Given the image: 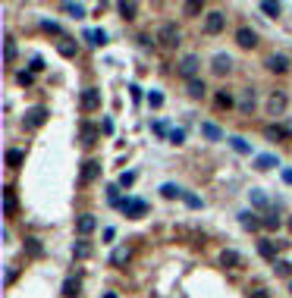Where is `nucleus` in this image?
Returning <instances> with one entry per match:
<instances>
[{"instance_id":"obj_45","label":"nucleus","mask_w":292,"mask_h":298,"mask_svg":"<svg viewBox=\"0 0 292 298\" xmlns=\"http://www.w3.org/2000/svg\"><path fill=\"white\" fill-rule=\"evenodd\" d=\"M25 245H29V251H32V254H41V245H38V238H29Z\"/></svg>"},{"instance_id":"obj_46","label":"nucleus","mask_w":292,"mask_h":298,"mask_svg":"<svg viewBox=\"0 0 292 298\" xmlns=\"http://www.w3.org/2000/svg\"><path fill=\"white\" fill-rule=\"evenodd\" d=\"M44 69V60L41 57H32V72H41Z\"/></svg>"},{"instance_id":"obj_38","label":"nucleus","mask_w":292,"mask_h":298,"mask_svg":"<svg viewBox=\"0 0 292 298\" xmlns=\"http://www.w3.org/2000/svg\"><path fill=\"white\" fill-rule=\"evenodd\" d=\"M167 138H170L173 144H182V141H185V132H182V129H170V135H167Z\"/></svg>"},{"instance_id":"obj_43","label":"nucleus","mask_w":292,"mask_h":298,"mask_svg":"<svg viewBox=\"0 0 292 298\" xmlns=\"http://www.w3.org/2000/svg\"><path fill=\"white\" fill-rule=\"evenodd\" d=\"M41 29H44V31H54V35H60V25H57V22H48V19L41 22Z\"/></svg>"},{"instance_id":"obj_23","label":"nucleus","mask_w":292,"mask_h":298,"mask_svg":"<svg viewBox=\"0 0 292 298\" xmlns=\"http://www.w3.org/2000/svg\"><path fill=\"white\" fill-rule=\"evenodd\" d=\"M286 104H289L286 94H274V97H270V113H274V116L283 113V110H286Z\"/></svg>"},{"instance_id":"obj_11","label":"nucleus","mask_w":292,"mask_h":298,"mask_svg":"<svg viewBox=\"0 0 292 298\" xmlns=\"http://www.w3.org/2000/svg\"><path fill=\"white\" fill-rule=\"evenodd\" d=\"M82 107L85 110H97V107H101V91H97V88H85L82 91Z\"/></svg>"},{"instance_id":"obj_7","label":"nucleus","mask_w":292,"mask_h":298,"mask_svg":"<svg viewBox=\"0 0 292 298\" xmlns=\"http://www.w3.org/2000/svg\"><path fill=\"white\" fill-rule=\"evenodd\" d=\"M276 245H280V242H270V238H261V242H258V254H261L264 261L276 264Z\"/></svg>"},{"instance_id":"obj_24","label":"nucleus","mask_w":292,"mask_h":298,"mask_svg":"<svg viewBox=\"0 0 292 298\" xmlns=\"http://www.w3.org/2000/svg\"><path fill=\"white\" fill-rule=\"evenodd\" d=\"M248 201L255 204V207H267V204H270V201H267V195H264L261 188H251V191H248Z\"/></svg>"},{"instance_id":"obj_31","label":"nucleus","mask_w":292,"mask_h":298,"mask_svg":"<svg viewBox=\"0 0 292 298\" xmlns=\"http://www.w3.org/2000/svg\"><path fill=\"white\" fill-rule=\"evenodd\" d=\"M239 107H242L245 113H248V110L255 107V91H251V88H248V91H245V94H242V104H239Z\"/></svg>"},{"instance_id":"obj_54","label":"nucleus","mask_w":292,"mask_h":298,"mask_svg":"<svg viewBox=\"0 0 292 298\" xmlns=\"http://www.w3.org/2000/svg\"><path fill=\"white\" fill-rule=\"evenodd\" d=\"M289 292H292V280H289Z\"/></svg>"},{"instance_id":"obj_48","label":"nucleus","mask_w":292,"mask_h":298,"mask_svg":"<svg viewBox=\"0 0 292 298\" xmlns=\"http://www.w3.org/2000/svg\"><path fill=\"white\" fill-rule=\"evenodd\" d=\"M60 54H63V57H72V54H76V47H72V44H60Z\"/></svg>"},{"instance_id":"obj_37","label":"nucleus","mask_w":292,"mask_h":298,"mask_svg":"<svg viewBox=\"0 0 292 298\" xmlns=\"http://www.w3.org/2000/svg\"><path fill=\"white\" fill-rule=\"evenodd\" d=\"M135 10H138L135 3H119V13H123L126 19H135Z\"/></svg>"},{"instance_id":"obj_26","label":"nucleus","mask_w":292,"mask_h":298,"mask_svg":"<svg viewBox=\"0 0 292 298\" xmlns=\"http://www.w3.org/2000/svg\"><path fill=\"white\" fill-rule=\"evenodd\" d=\"M79 286H82V282H79L76 276H69V280L63 282V295H66V298H76V295H79Z\"/></svg>"},{"instance_id":"obj_8","label":"nucleus","mask_w":292,"mask_h":298,"mask_svg":"<svg viewBox=\"0 0 292 298\" xmlns=\"http://www.w3.org/2000/svg\"><path fill=\"white\" fill-rule=\"evenodd\" d=\"M97 176H101V163H97V160H85L82 163V185L95 182Z\"/></svg>"},{"instance_id":"obj_3","label":"nucleus","mask_w":292,"mask_h":298,"mask_svg":"<svg viewBox=\"0 0 292 298\" xmlns=\"http://www.w3.org/2000/svg\"><path fill=\"white\" fill-rule=\"evenodd\" d=\"M179 29H176V22H163L161 29H157V41L161 44H167V47H173V44H179Z\"/></svg>"},{"instance_id":"obj_44","label":"nucleus","mask_w":292,"mask_h":298,"mask_svg":"<svg viewBox=\"0 0 292 298\" xmlns=\"http://www.w3.org/2000/svg\"><path fill=\"white\" fill-rule=\"evenodd\" d=\"M185 198V204H189V207H201V198H195V195H182Z\"/></svg>"},{"instance_id":"obj_47","label":"nucleus","mask_w":292,"mask_h":298,"mask_svg":"<svg viewBox=\"0 0 292 298\" xmlns=\"http://www.w3.org/2000/svg\"><path fill=\"white\" fill-rule=\"evenodd\" d=\"M248 298H270V295H267V289H251Z\"/></svg>"},{"instance_id":"obj_4","label":"nucleus","mask_w":292,"mask_h":298,"mask_svg":"<svg viewBox=\"0 0 292 298\" xmlns=\"http://www.w3.org/2000/svg\"><path fill=\"white\" fill-rule=\"evenodd\" d=\"M223 29H227V16H223V13H208V19H204V31H208V35H220Z\"/></svg>"},{"instance_id":"obj_49","label":"nucleus","mask_w":292,"mask_h":298,"mask_svg":"<svg viewBox=\"0 0 292 298\" xmlns=\"http://www.w3.org/2000/svg\"><path fill=\"white\" fill-rule=\"evenodd\" d=\"M154 132H157V135H170V129H167V123H154Z\"/></svg>"},{"instance_id":"obj_15","label":"nucleus","mask_w":292,"mask_h":298,"mask_svg":"<svg viewBox=\"0 0 292 298\" xmlns=\"http://www.w3.org/2000/svg\"><path fill=\"white\" fill-rule=\"evenodd\" d=\"M239 223H242L245 229H251V233H255V229H261V220H258L251 210H242V214H239Z\"/></svg>"},{"instance_id":"obj_35","label":"nucleus","mask_w":292,"mask_h":298,"mask_svg":"<svg viewBox=\"0 0 292 298\" xmlns=\"http://www.w3.org/2000/svg\"><path fill=\"white\" fill-rule=\"evenodd\" d=\"M274 270H276V276H289V273H292V264H289V261H276Z\"/></svg>"},{"instance_id":"obj_13","label":"nucleus","mask_w":292,"mask_h":298,"mask_svg":"<svg viewBox=\"0 0 292 298\" xmlns=\"http://www.w3.org/2000/svg\"><path fill=\"white\" fill-rule=\"evenodd\" d=\"M220 264H223V267H242V254L233 251V248H227V251L220 254Z\"/></svg>"},{"instance_id":"obj_27","label":"nucleus","mask_w":292,"mask_h":298,"mask_svg":"<svg viewBox=\"0 0 292 298\" xmlns=\"http://www.w3.org/2000/svg\"><path fill=\"white\" fill-rule=\"evenodd\" d=\"M3 207H6V217L16 214V198H13V188H3Z\"/></svg>"},{"instance_id":"obj_50","label":"nucleus","mask_w":292,"mask_h":298,"mask_svg":"<svg viewBox=\"0 0 292 298\" xmlns=\"http://www.w3.org/2000/svg\"><path fill=\"white\" fill-rule=\"evenodd\" d=\"M129 91H132V101H142V88L138 85H129Z\"/></svg>"},{"instance_id":"obj_1","label":"nucleus","mask_w":292,"mask_h":298,"mask_svg":"<svg viewBox=\"0 0 292 298\" xmlns=\"http://www.w3.org/2000/svg\"><path fill=\"white\" fill-rule=\"evenodd\" d=\"M119 210H123L126 217H132V220H138V217H145V214H148V204H145L142 198H123Z\"/></svg>"},{"instance_id":"obj_12","label":"nucleus","mask_w":292,"mask_h":298,"mask_svg":"<svg viewBox=\"0 0 292 298\" xmlns=\"http://www.w3.org/2000/svg\"><path fill=\"white\" fill-rule=\"evenodd\" d=\"M229 69H233V57H229V54H217L214 57V72L223 76V72H229Z\"/></svg>"},{"instance_id":"obj_36","label":"nucleus","mask_w":292,"mask_h":298,"mask_svg":"<svg viewBox=\"0 0 292 298\" xmlns=\"http://www.w3.org/2000/svg\"><path fill=\"white\" fill-rule=\"evenodd\" d=\"M148 104H151V107H163V94H161V91H148Z\"/></svg>"},{"instance_id":"obj_10","label":"nucleus","mask_w":292,"mask_h":298,"mask_svg":"<svg viewBox=\"0 0 292 298\" xmlns=\"http://www.w3.org/2000/svg\"><path fill=\"white\" fill-rule=\"evenodd\" d=\"M236 44H239V47H255V44H258V35L248 29V25H242V29L236 31Z\"/></svg>"},{"instance_id":"obj_5","label":"nucleus","mask_w":292,"mask_h":298,"mask_svg":"<svg viewBox=\"0 0 292 298\" xmlns=\"http://www.w3.org/2000/svg\"><path fill=\"white\" fill-rule=\"evenodd\" d=\"M198 66H201V60L195 54H189V57H182V63H179V72L192 82V78H198Z\"/></svg>"},{"instance_id":"obj_28","label":"nucleus","mask_w":292,"mask_h":298,"mask_svg":"<svg viewBox=\"0 0 292 298\" xmlns=\"http://www.w3.org/2000/svg\"><path fill=\"white\" fill-rule=\"evenodd\" d=\"M129 261V248H116L114 254H110V264H114V267H119V264H126Z\"/></svg>"},{"instance_id":"obj_51","label":"nucleus","mask_w":292,"mask_h":298,"mask_svg":"<svg viewBox=\"0 0 292 298\" xmlns=\"http://www.w3.org/2000/svg\"><path fill=\"white\" fill-rule=\"evenodd\" d=\"M283 179H286V182L292 185V170H283Z\"/></svg>"},{"instance_id":"obj_32","label":"nucleus","mask_w":292,"mask_h":298,"mask_svg":"<svg viewBox=\"0 0 292 298\" xmlns=\"http://www.w3.org/2000/svg\"><path fill=\"white\" fill-rule=\"evenodd\" d=\"M261 13H267V16H280V3H270V0H264V3H261Z\"/></svg>"},{"instance_id":"obj_53","label":"nucleus","mask_w":292,"mask_h":298,"mask_svg":"<svg viewBox=\"0 0 292 298\" xmlns=\"http://www.w3.org/2000/svg\"><path fill=\"white\" fill-rule=\"evenodd\" d=\"M289 229H292V217H289Z\"/></svg>"},{"instance_id":"obj_2","label":"nucleus","mask_w":292,"mask_h":298,"mask_svg":"<svg viewBox=\"0 0 292 298\" xmlns=\"http://www.w3.org/2000/svg\"><path fill=\"white\" fill-rule=\"evenodd\" d=\"M48 107H32V110H25V116H22V125L25 129H38V125H44L48 123Z\"/></svg>"},{"instance_id":"obj_34","label":"nucleus","mask_w":292,"mask_h":298,"mask_svg":"<svg viewBox=\"0 0 292 298\" xmlns=\"http://www.w3.org/2000/svg\"><path fill=\"white\" fill-rule=\"evenodd\" d=\"M217 107H233V94H227V91H217Z\"/></svg>"},{"instance_id":"obj_29","label":"nucleus","mask_w":292,"mask_h":298,"mask_svg":"<svg viewBox=\"0 0 292 298\" xmlns=\"http://www.w3.org/2000/svg\"><path fill=\"white\" fill-rule=\"evenodd\" d=\"M204 3H198V0H189V3H182V13L185 16H195V13H201Z\"/></svg>"},{"instance_id":"obj_41","label":"nucleus","mask_w":292,"mask_h":298,"mask_svg":"<svg viewBox=\"0 0 292 298\" xmlns=\"http://www.w3.org/2000/svg\"><path fill=\"white\" fill-rule=\"evenodd\" d=\"M16 82H19V85H32L35 78H32V72H19V76H16Z\"/></svg>"},{"instance_id":"obj_19","label":"nucleus","mask_w":292,"mask_h":298,"mask_svg":"<svg viewBox=\"0 0 292 298\" xmlns=\"http://www.w3.org/2000/svg\"><path fill=\"white\" fill-rule=\"evenodd\" d=\"M201 135H204V138H211V141H220V138H223V132L217 129L214 123H201Z\"/></svg>"},{"instance_id":"obj_30","label":"nucleus","mask_w":292,"mask_h":298,"mask_svg":"<svg viewBox=\"0 0 292 298\" xmlns=\"http://www.w3.org/2000/svg\"><path fill=\"white\" fill-rule=\"evenodd\" d=\"M63 10L69 13V16H76V19L85 16V6H82V3H63Z\"/></svg>"},{"instance_id":"obj_14","label":"nucleus","mask_w":292,"mask_h":298,"mask_svg":"<svg viewBox=\"0 0 292 298\" xmlns=\"http://www.w3.org/2000/svg\"><path fill=\"white\" fill-rule=\"evenodd\" d=\"M255 167L258 170H274V167H280V160H276V154H258Z\"/></svg>"},{"instance_id":"obj_6","label":"nucleus","mask_w":292,"mask_h":298,"mask_svg":"<svg viewBox=\"0 0 292 298\" xmlns=\"http://www.w3.org/2000/svg\"><path fill=\"white\" fill-rule=\"evenodd\" d=\"M95 229H97V220H95V214H82V217L76 220V233L82 235V238H85V235H91Z\"/></svg>"},{"instance_id":"obj_52","label":"nucleus","mask_w":292,"mask_h":298,"mask_svg":"<svg viewBox=\"0 0 292 298\" xmlns=\"http://www.w3.org/2000/svg\"><path fill=\"white\" fill-rule=\"evenodd\" d=\"M104 298H116V295H114V292H107V295H104Z\"/></svg>"},{"instance_id":"obj_25","label":"nucleus","mask_w":292,"mask_h":298,"mask_svg":"<svg viewBox=\"0 0 292 298\" xmlns=\"http://www.w3.org/2000/svg\"><path fill=\"white\" fill-rule=\"evenodd\" d=\"M85 38H88V44H95V47H97V44L107 41V31H104V29H91V31H85Z\"/></svg>"},{"instance_id":"obj_33","label":"nucleus","mask_w":292,"mask_h":298,"mask_svg":"<svg viewBox=\"0 0 292 298\" xmlns=\"http://www.w3.org/2000/svg\"><path fill=\"white\" fill-rule=\"evenodd\" d=\"M82 138H85V144H95V141H97V129H91V125H82Z\"/></svg>"},{"instance_id":"obj_21","label":"nucleus","mask_w":292,"mask_h":298,"mask_svg":"<svg viewBox=\"0 0 292 298\" xmlns=\"http://www.w3.org/2000/svg\"><path fill=\"white\" fill-rule=\"evenodd\" d=\"M161 195H163V198H170V201H173V198H182L185 191L179 188V185H173V182H163V185H161Z\"/></svg>"},{"instance_id":"obj_18","label":"nucleus","mask_w":292,"mask_h":298,"mask_svg":"<svg viewBox=\"0 0 292 298\" xmlns=\"http://www.w3.org/2000/svg\"><path fill=\"white\" fill-rule=\"evenodd\" d=\"M264 135H267L270 141H283V138H286L289 132L283 129V125H264Z\"/></svg>"},{"instance_id":"obj_22","label":"nucleus","mask_w":292,"mask_h":298,"mask_svg":"<svg viewBox=\"0 0 292 298\" xmlns=\"http://www.w3.org/2000/svg\"><path fill=\"white\" fill-rule=\"evenodd\" d=\"M22 160H25V154H22V151H16V148H10V151H6V163H10L13 170H19V167H22Z\"/></svg>"},{"instance_id":"obj_42","label":"nucleus","mask_w":292,"mask_h":298,"mask_svg":"<svg viewBox=\"0 0 292 298\" xmlns=\"http://www.w3.org/2000/svg\"><path fill=\"white\" fill-rule=\"evenodd\" d=\"M132 182H135V173H123V176H119V185H126V188H129Z\"/></svg>"},{"instance_id":"obj_40","label":"nucleus","mask_w":292,"mask_h":298,"mask_svg":"<svg viewBox=\"0 0 292 298\" xmlns=\"http://www.w3.org/2000/svg\"><path fill=\"white\" fill-rule=\"evenodd\" d=\"M264 226H267V229H280V217H276V214L264 217Z\"/></svg>"},{"instance_id":"obj_20","label":"nucleus","mask_w":292,"mask_h":298,"mask_svg":"<svg viewBox=\"0 0 292 298\" xmlns=\"http://www.w3.org/2000/svg\"><path fill=\"white\" fill-rule=\"evenodd\" d=\"M72 257H79V261L91 257V245L85 242V238H82V242H76V245H72Z\"/></svg>"},{"instance_id":"obj_16","label":"nucleus","mask_w":292,"mask_h":298,"mask_svg":"<svg viewBox=\"0 0 292 298\" xmlns=\"http://www.w3.org/2000/svg\"><path fill=\"white\" fill-rule=\"evenodd\" d=\"M185 91H189V97H204V82L201 78H192V82H185Z\"/></svg>"},{"instance_id":"obj_9","label":"nucleus","mask_w":292,"mask_h":298,"mask_svg":"<svg viewBox=\"0 0 292 298\" xmlns=\"http://www.w3.org/2000/svg\"><path fill=\"white\" fill-rule=\"evenodd\" d=\"M267 69H270V72H280V76H283V72L289 69V57H286V54H270V57H267Z\"/></svg>"},{"instance_id":"obj_39","label":"nucleus","mask_w":292,"mask_h":298,"mask_svg":"<svg viewBox=\"0 0 292 298\" xmlns=\"http://www.w3.org/2000/svg\"><path fill=\"white\" fill-rule=\"evenodd\" d=\"M13 60H16V41L6 38V63H13Z\"/></svg>"},{"instance_id":"obj_17","label":"nucleus","mask_w":292,"mask_h":298,"mask_svg":"<svg viewBox=\"0 0 292 298\" xmlns=\"http://www.w3.org/2000/svg\"><path fill=\"white\" fill-rule=\"evenodd\" d=\"M227 141H229V144H233V151H239V154H251V144H248V141H245V138H242V135H229V138H227Z\"/></svg>"}]
</instances>
